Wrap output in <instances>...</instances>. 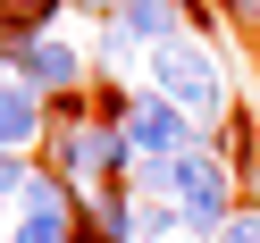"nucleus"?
<instances>
[{
	"label": "nucleus",
	"instance_id": "obj_1",
	"mask_svg": "<svg viewBox=\"0 0 260 243\" xmlns=\"http://www.w3.org/2000/svg\"><path fill=\"white\" fill-rule=\"evenodd\" d=\"M143 168H151V185L185 210L193 235H218V226H226V210H235V168H226L218 151H202V143H193V151H176V159H143Z\"/></svg>",
	"mask_w": 260,
	"mask_h": 243
},
{
	"label": "nucleus",
	"instance_id": "obj_2",
	"mask_svg": "<svg viewBox=\"0 0 260 243\" xmlns=\"http://www.w3.org/2000/svg\"><path fill=\"white\" fill-rule=\"evenodd\" d=\"M151 92H168V101L185 109L193 126H218L226 109H235V101H226V76H218V59H210L202 42H185V34L151 51Z\"/></svg>",
	"mask_w": 260,
	"mask_h": 243
},
{
	"label": "nucleus",
	"instance_id": "obj_3",
	"mask_svg": "<svg viewBox=\"0 0 260 243\" xmlns=\"http://www.w3.org/2000/svg\"><path fill=\"white\" fill-rule=\"evenodd\" d=\"M118 126H126V143H135V159H176V151H193V118L168 101V92H135Z\"/></svg>",
	"mask_w": 260,
	"mask_h": 243
},
{
	"label": "nucleus",
	"instance_id": "obj_4",
	"mask_svg": "<svg viewBox=\"0 0 260 243\" xmlns=\"http://www.w3.org/2000/svg\"><path fill=\"white\" fill-rule=\"evenodd\" d=\"M17 76L42 92V101H59V92H84V51L76 42H51V34H34L17 51Z\"/></svg>",
	"mask_w": 260,
	"mask_h": 243
},
{
	"label": "nucleus",
	"instance_id": "obj_5",
	"mask_svg": "<svg viewBox=\"0 0 260 243\" xmlns=\"http://www.w3.org/2000/svg\"><path fill=\"white\" fill-rule=\"evenodd\" d=\"M42 134H51V101L25 76H0V151H34Z\"/></svg>",
	"mask_w": 260,
	"mask_h": 243
},
{
	"label": "nucleus",
	"instance_id": "obj_6",
	"mask_svg": "<svg viewBox=\"0 0 260 243\" xmlns=\"http://www.w3.org/2000/svg\"><path fill=\"white\" fill-rule=\"evenodd\" d=\"M76 218L92 226V235H109V243H143V210H135V193L109 176V185H92L84 201H76Z\"/></svg>",
	"mask_w": 260,
	"mask_h": 243
},
{
	"label": "nucleus",
	"instance_id": "obj_7",
	"mask_svg": "<svg viewBox=\"0 0 260 243\" xmlns=\"http://www.w3.org/2000/svg\"><path fill=\"white\" fill-rule=\"evenodd\" d=\"M193 17H202V0H118V25H126L135 42H151V51L176 42Z\"/></svg>",
	"mask_w": 260,
	"mask_h": 243
},
{
	"label": "nucleus",
	"instance_id": "obj_8",
	"mask_svg": "<svg viewBox=\"0 0 260 243\" xmlns=\"http://www.w3.org/2000/svg\"><path fill=\"white\" fill-rule=\"evenodd\" d=\"M68 9V0H0V34H17V42H34V34H51V17Z\"/></svg>",
	"mask_w": 260,
	"mask_h": 243
},
{
	"label": "nucleus",
	"instance_id": "obj_9",
	"mask_svg": "<svg viewBox=\"0 0 260 243\" xmlns=\"http://www.w3.org/2000/svg\"><path fill=\"white\" fill-rule=\"evenodd\" d=\"M9 243H76V210H25Z\"/></svg>",
	"mask_w": 260,
	"mask_h": 243
},
{
	"label": "nucleus",
	"instance_id": "obj_10",
	"mask_svg": "<svg viewBox=\"0 0 260 243\" xmlns=\"http://www.w3.org/2000/svg\"><path fill=\"white\" fill-rule=\"evenodd\" d=\"M210 243H260V201H235V210H226V226H218Z\"/></svg>",
	"mask_w": 260,
	"mask_h": 243
},
{
	"label": "nucleus",
	"instance_id": "obj_11",
	"mask_svg": "<svg viewBox=\"0 0 260 243\" xmlns=\"http://www.w3.org/2000/svg\"><path fill=\"white\" fill-rule=\"evenodd\" d=\"M25 193V151H0V210H17Z\"/></svg>",
	"mask_w": 260,
	"mask_h": 243
},
{
	"label": "nucleus",
	"instance_id": "obj_12",
	"mask_svg": "<svg viewBox=\"0 0 260 243\" xmlns=\"http://www.w3.org/2000/svg\"><path fill=\"white\" fill-rule=\"evenodd\" d=\"M218 9H226L235 25H260V0H218Z\"/></svg>",
	"mask_w": 260,
	"mask_h": 243
},
{
	"label": "nucleus",
	"instance_id": "obj_13",
	"mask_svg": "<svg viewBox=\"0 0 260 243\" xmlns=\"http://www.w3.org/2000/svg\"><path fill=\"white\" fill-rule=\"evenodd\" d=\"M76 9H101V17H118V0H76Z\"/></svg>",
	"mask_w": 260,
	"mask_h": 243
}]
</instances>
